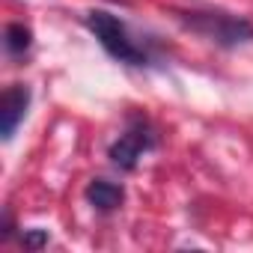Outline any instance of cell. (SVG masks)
Here are the masks:
<instances>
[{"mask_svg": "<svg viewBox=\"0 0 253 253\" xmlns=\"http://www.w3.org/2000/svg\"><path fill=\"white\" fill-rule=\"evenodd\" d=\"M86 30L98 39V45L119 63L125 66H149L152 63V54L143 42H137L119 15L107 12V9H89L86 12Z\"/></svg>", "mask_w": 253, "mask_h": 253, "instance_id": "cell-1", "label": "cell"}, {"mask_svg": "<svg viewBox=\"0 0 253 253\" xmlns=\"http://www.w3.org/2000/svg\"><path fill=\"white\" fill-rule=\"evenodd\" d=\"M179 21L220 48H238V45L253 42V24L241 15H232V12L191 9V12H179Z\"/></svg>", "mask_w": 253, "mask_h": 253, "instance_id": "cell-2", "label": "cell"}, {"mask_svg": "<svg viewBox=\"0 0 253 253\" xmlns=\"http://www.w3.org/2000/svg\"><path fill=\"white\" fill-rule=\"evenodd\" d=\"M155 149V131L146 116H131L128 119V128H125L107 149V158L113 167L119 170H137L140 158Z\"/></svg>", "mask_w": 253, "mask_h": 253, "instance_id": "cell-3", "label": "cell"}, {"mask_svg": "<svg viewBox=\"0 0 253 253\" xmlns=\"http://www.w3.org/2000/svg\"><path fill=\"white\" fill-rule=\"evenodd\" d=\"M27 107H30V86L12 84L3 89V95H0V134H3V140H12L15 128L27 116Z\"/></svg>", "mask_w": 253, "mask_h": 253, "instance_id": "cell-4", "label": "cell"}, {"mask_svg": "<svg viewBox=\"0 0 253 253\" xmlns=\"http://www.w3.org/2000/svg\"><path fill=\"white\" fill-rule=\"evenodd\" d=\"M84 197H86V203H89L95 211H101V214H110V211H116V209L125 203L122 185L107 182V179H92V182L86 185Z\"/></svg>", "mask_w": 253, "mask_h": 253, "instance_id": "cell-5", "label": "cell"}, {"mask_svg": "<svg viewBox=\"0 0 253 253\" xmlns=\"http://www.w3.org/2000/svg\"><path fill=\"white\" fill-rule=\"evenodd\" d=\"M3 45H6V54H12V57L27 54L30 45H33V33H30V27H24V24H18V21L6 24V30H3Z\"/></svg>", "mask_w": 253, "mask_h": 253, "instance_id": "cell-6", "label": "cell"}, {"mask_svg": "<svg viewBox=\"0 0 253 253\" xmlns=\"http://www.w3.org/2000/svg\"><path fill=\"white\" fill-rule=\"evenodd\" d=\"M21 241H24V247H45L48 244V229H27L21 235Z\"/></svg>", "mask_w": 253, "mask_h": 253, "instance_id": "cell-7", "label": "cell"}, {"mask_svg": "<svg viewBox=\"0 0 253 253\" xmlns=\"http://www.w3.org/2000/svg\"><path fill=\"white\" fill-rule=\"evenodd\" d=\"M122 3H125V0H122Z\"/></svg>", "mask_w": 253, "mask_h": 253, "instance_id": "cell-8", "label": "cell"}]
</instances>
